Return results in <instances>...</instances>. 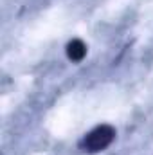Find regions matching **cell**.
<instances>
[{"label":"cell","mask_w":153,"mask_h":155,"mask_svg":"<svg viewBox=\"0 0 153 155\" xmlns=\"http://www.w3.org/2000/svg\"><path fill=\"white\" fill-rule=\"evenodd\" d=\"M115 139V128L110 124H99L92 128L81 141V148L88 153H97L106 150Z\"/></svg>","instance_id":"6da1fadb"},{"label":"cell","mask_w":153,"mask_h":155,"mask_svg":"<svg viewBox=\"0 0 153 155\" xmlns=\"http://www.w3.org/2000/svg\"><path fill=\"white\" fill-rule=\"evenodd\" d=\"M65 52H67V58L70 61H81L86 56V43L79 38L70 40L65 47Z\"/></svg>","instance_id":"7a4b0ae2"}]
</instances>
